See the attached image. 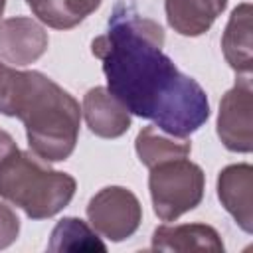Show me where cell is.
Wrapping results in <instances>:
<instances>
[{
	"mask_svg": "<svg viewBox=\"0 0 253 253\" xmlns=\"http://www.w3.org/2000/svg\"><path fill=\"white\" fill-rule=\"evenodd\" d=\"M162 45V26L142 16L134 0H117L107 32L93 40L91 51L103 63L107 89L128 113L174 136H190L210 119L208 93Z\"/></svg>",
	"mask_w": 253,
	"mask_h": 253,
	"instance_id": "6da1fadb",
	"label": "cell"
},
{
	"mask_svg": "<svg viewBox=\"0 0 253 253\" xmlns=\"http://www.w3.org/2000/svg\"><path fill=\"white\" fill-rule=\"evenodd\" d=\"M12 117L26 126L30 150L45 162L67 160L79 138L81 109L71 93L40 71H22Z\"/></svg>",
	"mask_w": 253,
	"mask_h": 253,
	"instance_id": "7a4b0ae2",
	"label": "cell"
},
{
	"mask_svg": "<svg viewBox=\"0 0 253 253\" xmlns=\"http://www.w3.org/2000/svg\"><path fill=\"white\" fill-rule=\"evenodd\" d=\"M77 190L71 174L49 168L32 150H12L0 160V198L30 219H47L69 206Z\"/></svg>",
	"mask_w": 253,
	"mask_h": 253,
	"instance_id": "3957f363",
	"label": "cell"
},
{
	"mask_svg": "<svg viewBox=\"0 0 253 253\" xmlns=\"http://www.w3.org/2000/svg\"><path fill=\"white\" fill-rule=\"evenodd\" d=\"M148 170L152 208L162 221H176L180 215L200 206L206 190V176L188 156L160 162Z\"/></svg>",
	"mask_w": 253,
	"mask_h": 253,
	"instance_id": "277c9868",
	"label": "cell"
},
{
	"mask_svg": "<svg viewBox=\"0 0 253 253\" xmlns=\"http://www.w3.org/2000/svg\"><path fill=\"white\" fill-rule=\"evenodd\" d=\"M87 217L97 233L119 243L138 229L142 221V206L128 188L107 186L89 200Z\"/></svg>",
	"mask_w": 253,
	"mask_h": 253,
	"instance_id": "5b68a950",
	"label": "cell"
},
{
	"mask_svg": "<svg viewBox=\"0 0 253 253\" xmlns=\"http://www.w3.org/2000/svg\"><path fill=\"white\" fill-rule=\"evenodd\" d=\"M253 83L251 75H237L235 85L221 97L217 113V136L231 152L253 150Z\"/></svg>",
	"mask_w": 253,
	"mask_h": 253,
	"instance_id": "8992f818",
	"label": "cell"
},
{
	"mask_svg": "<svg viewBox=\"0 0 253 253\" xmlns=\"http://www.w3.org/2000/svg\"><path fill=\"white\" fill-rule=\"evenodd\" d=\"M49 45L45 28L26 16H14L0 22V59L12 67L36 63Z\"/></svg>",
	"mask_w": 253,
	"mask_h": 253,
	"instance_id": "52a82bcc",
	"label": "cell"
},
{
	"mask_svg": "<svg viewBox=\"0 0 253 253\" xmlns=\"http://www.w3.org/2000/svg\"><path fill=\"white\" fill-rule=\"evenodd\" d=\"M253 166L229 164L217 176V198L235 223L245 231H253Z\"/></svg>",
	"mask_w": 253,
	"mask_h": 253,
	"instance_id": "ba28073f",
	"label": "cell"
},
{
	"mask_svg": "<svg viewBox=\"0 0 253 253\" xmlns=\"http://www.w3.org/2000/svg\"><path fill=\"white\" fill-rule=\"evenodd\" d=\"M81 113L89 130L101 138H119L130 128L128 109L107 87L89 89L83 97Z\"/></svg>",
	"mask_w": 253,
	"mask_h": 253,
	"instance_id": "9c48e42d",
	"label": "cell"
},
{
	"mask_svg": "<svg viewBox=\"0 0 253 253\" xmlns=\"http://www.w3.org/2000/svg\"><path fill=\"white\" fill-rule=\"evenodd\" d=\"M154 251H200V253H223V241L215 227L208 223H180L160 225L152 233Z\"/></svg>",
	"mask_w": 253,
	"mask_h": 253,
	"instance_id": "30bf717a",
	"label": "cell"
},
{
	"mask_svg": "<svg viewBox=\"0 0 253 253\" xmlns=\"http://www.w3.org/2000/svg\"><path fill=\"white\" fill-rule=\"evenodd\" d=\"M227 0H166V20L170 28L186 38L206 34L225 10Z\"/></svg>",
	"mask_w": 253,
	"mask_h": 253,
	"instance_id": "8fae6325",
	"label": "cell"
},
{
	"mask_svg": "<svg viewBox=\"0 0 253 253\" xmlns=\"http://www.w3.org/2000/svg\"><path fill=\"white\" fill-rule=\"evenodd\" d=\"M251 16L253 8L249 2L233 8L227 26L221 36L223 57L237 75H251L253 53H251Z\"/></svg>",
	"mask_w": 253,
	"mask_h": 253,
	"instance_id": "7c38bea8",
	"label": "cell"
},
{
	"mask_svg": "<svg viewBox=\"0 0 253 253\" xmlns=\"http://www.w3.org/2000/svg\"><path fill=\"white\" fill-rule=\"evenodd\" d=\"M134 148L140 162L146 168H152L166 160L190 156L192 152V144L188 136H174L170 132H164L156 125H148L136 134Z\"/></svg>",
	"mask_w": 253,
	"mask_h": 253,
	"instance_id": "4fadbf2b",
	"label": "cell"
},
{
	"mask_svg": "<svg viewBox=\"0 0 253 253\" xmlns=\"http://www.w3.org/2000/svg\"><path fill=\"white\" fill-rule=\"evenodd\" d=\"M49 251H107V245L97 233L79 217H63L55 223L49 243Z\"/></svg>",
	"mask_w": 253,
	"mask_h": 253,
	"instance_id": "5bb4252c",
	"label": "cell"
},
{
	"mask_svg": "<svg viewBox=\"0 0 253 253\" xmlns=\"http://www.w3.org/2000/svg\"><path fill=\"white\" fill-rule=\"evenodd\" d=\"M26 4L32 8L34 16H38L40 22L47 24L55 30H71L73 24L69 22L63 0H26Z\"/></svg>",
	"mask_w": 253,
	"mask_h": 253,
	"instance_id": "9a60e30c",
	"label": "cell"
},
{
	"mask_svg": "<svg viewBox=\"0 0 253 253\" xmlns=\"http://www.w3.org/2000/svg\"><path fill=\"white\" fill-rule=\"evenodd\" d=\"M20 75H22L20 69L0 59V113L6 117H12V107H14L16 91L20 85Z\"/></svg>",
	"mask_w": 253,
	"mask_h": 253,
	"instance_id": "2e32d148",
	"label": "cell"
},
{
	"mask_svg": "<svg viewBox=\"0 0 253 253\" xmlns=\"http://www.w3.org/2000/svg\"><path fill=\"white\" fill-rule=\"evenodd\" d=\"M18 233H20V219L16 211L4 202H0V249L10 247L18 239Z\"/></svg>",
	"mask_w": 253,
	"mask_h": 253,
	"instance_id": "e0dca14e",
	"label": "cell"
},
{
	"mask_svg": "<svg viewBox=\"0 0 253 253\" xmlns=\"http://www.w3.org/2000/svg\"><path fill=\"white\" fill-rule=\"evenodd\" d=\"M16 148H18V144H16V140L12 138V134L0 128V160H2L4 156H8L12 150H16Z\"/></svg>",
	"mask_w": 253,
	"mask_h": 253,
	"instance_id": "ac0fdd59",
	"label": "cell"
},
{
	"mask_svg": "<svg viewBox=\"0 0 253 253\" xmlns=\"http://www.w3.org/2000/svg\"><path fill=\"white\" fill-rule=\"evenodd\" d=\"M4 8H6V0H0V18L4 14Z\"/></svg>",
	"mask_w": 253,
	"mask_h": 253,
	"instance_id": "d6986e66",
	"label": "cell"
}]
</instances>
